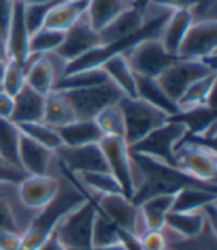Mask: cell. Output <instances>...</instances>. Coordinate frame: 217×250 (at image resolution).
Wrapping results in <instances>:
<instances>
[{
  "label": "cell",
  "mask_w": 217,
  "mask_h": 250,
  "mask_svg": "<svg viewBox=\"0 0 217 250\" xmlns=\"http://www.w3.org/2000/svg\"><path fill=\"white\" fill-rule=\"evenodd\" d=\"M51 2H57V0H51Z\"/></svg>",
  "instance_id": "55"
},
{
  "label": "cell",
  "mask_w": 217,
  "mask_h": 250,
  "mask_svg": "<svg viewBox=\"0 0 217 250\" xmlns=\"http://www.w3.org/2000/svg\"><path fill=\"white\" fill-rule=\"evenodd\" d=\"M61 186L57 197L32 219V222L21 234L20 250H39V247L55 232L58 224L67 213L88 198L85 188L78 182L76 176L63 170L57 163Z\"/></svg>",
  "instance_id": "1"
},
{
  "label": "cell",
  "mask_w": 217,
  "mask_h": 250,
  "mask_svg": "<svg viewBox=\"0 0 217 250\" xmlns=\"http://www.w3.org/2000/svg\"><path fill=\"white\" fill-rule=\"evenodd\" d=\"M101 69L107 75V79L123 94L125 97H137L136 75L131 70L127 58L122 54L110 57L101 64Z\"/></svg>",
  "instance_id": "26"
},
{
  "label": "cell",
  "mask_w": 217,
  "mask_h": 250,
  "mask_svg": "<svg viewBox=\"0 0 217 250\" xmlns=\"http://www.w3.org/2000/svg\"><path fill=\"white\" fill-rule=\"evenodd\" d=\"M119 109L123 118V140L128 146L136 145L149 133L168 121V115L144 100L123 96L119 100Z\"/></svg>",
  "instance_id": "3"
},
{
  "label": "cell",
  "mask_w": 217,
  "mask_h": 250,
  "mask_svg": "<svg viewBox=\"0 0 217 250\" xmlns=\"http://www.w3.org/2000/svg\"><path fill=\"white\" fill-rule=\"evenodd\" d=\"M0 61L8 62L9 57H8V42H6V35L0 30Z\"/></svg>",
  "instance_id": "50"
},
{
  "label": "cell",
  "mask_w": 217,
  "mask_h": 250,
  "mask_svg": "<svg viewBox=\"0 0 217 250\" xmlns=\"http://www.w3.org/2000/svg\"><path fill=\"white\" fill-rule=\"evenodd\" d=\"M137 85V97L144 100L146 103L158 107L168 116H173L178 112L177 104L167 96L164 89L159 86L158 81L153 78H141L136 76Z\"/></svg>",
  "instance_id": "29"
},
{
  "label": "cell",
  "mask_w": 217,
  "mask_h": 250,
  "mask_svg": "<svg viewBox=\"0 0 217 250\" xmlns=\"http://www.w3.org/2000/svg\"><path fill=\"white\" fill-rule=\"evenodd\" d=\"M57 131L63 146L69 147L99 145L104 137L94 119H75L73 122L58 128Z\"/></svg>",
  "instance_id": "23"
},
{
  "label": "cell",
  "mask_w": 217,
  "mask_h": 250,
  "mask_svg": "<svg viewBox=\"0 0 217 250\" xmlns=\"http://www.w3.org/2000/svg\"><path fill=\"white\" fill-rule=\"evenodd\" d=\"M217 201V186L195 185L184 186L174 194V201L171 211L186 213V211H199L205 206Z\"/></svg>",
  "instance_id": "22"
},
{
  "label": "cell",
  "mask_w": 217,
  "mask_h": 250,
  "mask_svg": "<svg viewBox=\"0 0 217 250\" xmlns=\"http://www.w3.org/2000/svg\"><path fill=\"white\" fill-rule=\"evenodd\" d=\"M58 2V0H57ZM57 2H51V0H43V2H38V3H30L24 6V20H25V25L30 36L33 33H36L38 30H40L45 24V20L48 17V12L51 11V8L54 6V3Z\"/></svg>",
  "instance_id": "40"
},
{
  "label": "cell",
  "mask_w": 217,
  "mask_h": 250,
  "mask_svg": "<svg viewBox=\"0 0 217 250\" xmlns=\"http://www.w3.org/2000/svg\"><path fill=\"white\" fill-rule=\"evenodd\" d=\"M176 166L198 182L216 185L217 155L213 147L183 139L176 150Z\"/></svg>",
  "instance_id": "6"
},
{
  "label": "cell",
  "mask_w": 217,
  "mask_h": 250,
  "mask_svg": "<svg viewBox=\"0 0 217 250\" xmlns=\"http://www.w3.org/2000/svg\"><path fill=\"white\" fill-rule=\"evenodd\" d=\"M59 186L61 177L57 174L27 176L15 188V194L22 207L39 211L57 197Z\"/></svg>",
  "instance_id": "14"
},
{
  "label": "cell",
  "mask_w": 217,
  "mask_h": 250,
  "mask_svg": "<svg viewBox=\"0 0 217 250\" xmlns=\"http://www.w3.org/2000/svg\"><path fill=\"white\" fill-rule=\"evenodd\" d=\"M170 250H207L199 244H194V240H180L178 244L170 247Z\"/></svg>",
  "instance_id": "49"
},
{
  "label": "cell",
  "mask_w": 217,
  "mask_h": 250,
  "mask_svg": "<svg viewBox=\"0 0 217 250\" xmlns=\"http://www.w3.org/2000/svg\"><path fill=\"white\" fill-rule=\"evenodd\" d=\"M107 81H109L107 75L101 67H92V69H85L66 76H61L59 79H57L54 85V91L64 92V91L83 89V88L101 85Z\"/></svg>",
  "instance_id": "32"
},
{
  "label": "cell",
  "mask_w": 217,
  "mask_h": 250,
  "mask_svg": "<svg viewBox=\"0 0 217 250\" xmlns=\"http://www.w3.org/2000/svg\"><path fill=\"white\" fill-rule=\"evenodd\" d=\"M100 147L104 155L107 171L120 186L123 197L133 200L136 188L130 146L122 137H103V140L100 142Z\"/></svg>",
  "instance_id": "9"
},
{
  "label": "cell",
  "mask_w": 217,
  "mask_h": 250,
  "mask_svg": "<svg viewBox=\"0 0 217 250\" xmlns=\"http://www.w3.org/2000/svg\"><path fill=\"white\" fill-rule=\"evenodd\" d=\"M61 94L69 102L76 119H94L103 109L118 104L123 97V94L110 81L97 86L64 91Z\"/></svg>",
  "instance_id": "7"
},
{
  "label": "cell",
  "mask_w": 217,
  "mask_h": 250,
  "mask_svg": "<svg viewBox=\"0 0 217 250\" xmlns=\"http://www.w3.org/2000/svg\"><path fill=\"white\" fill-rule=\"evenodd\" d=\"M128 6L127 0H89L85 17L92 28L100 31Z\"/></svg>",
  "instance_id": "28"
},
{
  "label": "cell",
  "mask_w": 217,
  "mask_h": 250,
  "mask_svg": "<svg viewBox=\"0 0 217 250\" xmlns=\"http://www.w3.org/2000/svg\"><path fill=\"white\" fill-rule=\"evenodd\" d=\"M174 195H158L138 206L141 222L146 229H164L165 217L171 211Z\"/></svg>",
  "instance_id": "30"
},
{
  "label": "cell",
  "mask_w": 217,
  "mask_h": 250,
  "mask_svg": "<svg viewBox=\"0 0 217 250\" xmlns=\"http://www.w3.org/2000/svg\"><path fill=\"white\" fill-rule=\"evenodd\" d=\"M18 128L21 131L22 136H25L27 139L33 140L51 150H57L58 147L63 146L61 143V139L58 136V131L49 125H46L45 122H30V124H22L18 125Z\"/></svg>",
  "instance_id": "35"
},
{
  "label": "cell",
  "mask_w": 217,
  "mask_h": 250,
  "mask_svg": "<svg viewBox=\"0 0 217 250\" xmlns=\"http://www.w3.org/2000/svg\"><path fill=\"white\" fill-rule=\"evenodd\" d=\"M3 229L22 234L17 214H15V210H14L9 198L0 195V231H3Z\"/></svg>",
  "instance_id": "42"
},
{
  "label": "cell",
  "mask_w": 217,
  "mask_h": 250,
  "mask_svg": "<svg viewBox=\"0 0 217 250\" xmlns=\"http://www.w3.org/2000/svg\"><path fill=\"white\" fill-rule=\"evenodd\" d=\"M89 0H58L48 12L43 27L67 31L86 14Z\"/></svg>",
  "instance_id": "21"
},
{
  "label": "cell",
  "mask_w": 217,
  "mask_h": 250,
  "mask_svg": "<svg viewBox=\"0 0 217 250\" xmlns=\"http://www.w3.org/2000/svg\"><path fill=\"white\" fill-rule=\"evenodd\" d=\"M76 119L69 102L61 92L52 91L45 96V107H43V121L49 127L58 130L64 125L73 122Z\"/></svg>",
  "instance_id": "31"
},
{
  "label": "cell",
  "mask_w": 217,
  "mask_h": 250,
  "mask_svg": "<svg viewBox=\"0 0 217 250\" xmlns=\"http://www.w3.org/2000/svg\"><path fill=\"white\" fill-rule=\"evenodd\" d=\"M63 39H64L63 31L42 27L40 30L36 31V33L30 36L28 52H30V55L32 54L33 55H46V54L55 52L59 48V45L63 43Z\"/></svg>",
  "instance_id": "36"
},
{
  "label": "cell",
  "mask_w": 217,
  "mask_h": 250,
  "mask_svg": "<svg viewBox=\"0 0 217 250\" xmlns=\"http://www.w3.org/2000/svg\"><path fill=\"white\" fill-rule=\"evenodd\" d=\"M216 88V73L207 75L198 81H195L188 89H186L181 97L177 100V109L186 110L199 106H211L213 107V97Z\"/></svg>",
  "instance_id": "27"
},
{
  "label": "cell",
  "mask_w": 217,
  "mask_h": 250,
  "mask_svg": "<svg viewBox=\"0 0 217 250\" xmlns=\"http://www.w3.org/2000/svg\"><path fill=\"white\" fill-rule=\"evenodd\" d=\"M136 76L157 79L165 72L177 57L168 54L159 39H147L123 54Z\"/></svg>",
  "instance_id": "8"
},
{
  "label": "cell",
  "mask_w": 217,
  "mask_h": 250,
  "mask_svg": "<svg viewBox=\"0 0 217 250\" xmlns=\"http://www.w3.org/2000/svg\"><path fill=\"white\" fill-rule=\"evenodd\" d=\"M91 197L96 201L97 210L106 216L116 228L130 231L136 235H140L144 231L138 206H136L127 197H123L122 194Z\"/></svg>",
  "instance_id": "12"
},
{
  "label": "cell",
  "mask_w": 217,
  "mask_h": 250,
  "mask_svg": "<svg viewBox=\"0 0 217 250\" xmlns=\"http://www.w3.org/2000/svg\"><path fill=\"white\" fill-rule=\"evenodd\" d=\"M88 250H127L125 247H123L120 243L118 244H113V246H103V247H91Z\"/></svg>",
  "instance_id": "51"
},
{
  "label": "cell",
  "mask_w": 217,
  "mask_h": 250,
  "mask_svg": "<svg viewBox=\"0 0 217 250\" xmlns=\"http://www.w3.org/2000/svg\"><path fill=\"white\" fill-rule=\"evenodd\" d=\"M75 176V174H73ZM78 182L89 195H115L122 194L120 186L109 171H92L76 176ZM123 195V194H122Z\"/></svg>",
  "instance_id": "33"
},
{
  "label": "cell",
  "mask_w": 217,
  "mask_h": 250,
  "mask_svg": "<svg viewBox=\"0 0 217 250\" xmlns=\"http://www.w3.org/2000/svg\"><path fill=\"white\" fill-rule=\"evenodd\" d=\"M18 163L20 168L27 176H46L54 174L57 166L55 152L27 139L21 134L18 145Z\"/></svg>",
  "instance_id": "17"
},
{
  "label": "cell",
  "mask_w": 217,
  "mask_h": 250,
  "mask_svg": "<svg viewBox=\"0 0 217 250\" xmlns=\"http://www.w3.org/2000/svg\"><path fill=\"white\" fill-rule=\"evenodd\" d=\"M97 211L96 201L88 194L83 203L61 219L55 234L67 250H88L92 247V231Z\"/></svg>",
  "instance_id": "4"
},
{
  "label": "cell",
  "mask_w": 217,
  "mask_h": 250,
  "mask_svg": "<svg viewBox=\"0 0 217 250\" xmlns=\"http://www.w3.org/2000/svg\"><path fill=\"white\" fill-rule=\"evenodd\" d=\"M211 54H217V21L192 22L178 48L177 58L201 61Z\"/></svg>",
  "instance_id": "15"
},
{
  "label": "cell",
  "mask_w": 217,
  "mask_h": 250,
  "mask_svg": "<svg viewBox=\"0 0 217 250\" xmlns=\"http://www.w3.org/2000/svg\"><path fill=\"white\" fill-rule=\"evenodd\" d=\"M21 232L15 231H0V250H20Z\"/></svg>",
  "instance_id": "45"
},
{
  "label": "cell",
  "mask_w": 217,
  "mask_h": 250,
  "mask_svg": "<svg viewBox=\"0 0 217 250\" xmlns=\"http://www.w3.org/2000/svg\"><path fill=\"white\" fill-rule=\"evenodd\" d=\"M192 25V17H191V11L188 9H176L171 11L164 28L161 31L159 41L162 43V46L165 48V51L174 57H177L178 48L188 33V30Z\"/></svg>",
  "instance_id": "24"
},
{
  "label": "cell",
  "mask_w": 217,
  "mask_h": 250,
  "mask_svg": "<svg viewBox=\"0 0 217 250\" xmlns=\"http://www.w3.org/2000/svg\"><path fill=\"white\" fill-rule=\"evenodd\" d=\"M119 243L118 228L109 221L106 216L97 211V217L94 222V231H92V247L113 246Z\"/></svg>",
  "instance_id": "39"
},
{
  "label": "cell",
  "mask_w": 217,
  "mask_h": 250,
  "mask_svg": "<svg viewBox=\"0 0 217 250\" xmlns=\"http://www.w3.org/2000/svg\"><path fill=\"white\" fill-rule=\"evenodd\" d=\"M11 188H12V186H2V188H0V195L9 198V195H8V191H6V189H11Z\"/></svg>",
  "instance_id": "53"
},
{
  "label": "cell",
  "mask_w": 217,
  "mask_h": 250,
  "mask_svg": "<svg viewBox=\"0 0 217 250\" xmlns=\"http://www.w3.org/2000/svg\"><path fill=\"white\" fill-rule=\"evenodd\" d=\"M21 131L11 119L0 118V158L5 163L20 167L18 145Z\"/></svg>",
  "instance_id": "34"
},
{
  "label": "cell",
  "mask_w": 217,
  "mask_h": 250,
  "mask_svg": "<svg viewBox=\"0 0 217 250\" xmlns=\"http://www.w3.org/2000/svg\"><path fill=\"white\" fill-rule=\"evenodd\" d=\"M99 130L104 137H122L123 139V118L119 104L109 106L103 109L96 118Z\"/></svg>",
  "instance_id": "37"
},
{
  "label": "cell",
  "mask_w": 217,
  "mask_h": 250,
  "mask_svg": "<svg viewBox=\"0 0 217 250\" xmlns=\"http://www.w3.org/2000/svg\"><path fill=\"white\" fill-rule=\"evenodd\" d=\"M55 156L58 166L75 176L92 171H107L100 143L79 147L61 146L55 150Z\"/></svg>",
  "instance_id": "13"
},
{
  "label": "cell",
  "mask_w": 217,
  "mask_h": 250,
  "mask_svg": "<svg viewBox=\"0 0 217 250\" xmlns=\"http://www.w3.org/2000/svg\"><path fill=\"white\" fill-rule=\"evenodd\" d=\"M25 177L27 174L20 167L8 164L0 158V188L2 186L17 188Z\"/></svg>",
  "instance_id": "43"
},
{
  "label": "cell",
  "mask_w": 217,
  "mask_h": 250,
  "mask_svg": "<svg viewBox=\"0 0 217 250\" xmlns=\"http://www.w3.org/2000/svg\"><path fill=\"white\" fill-rule=\"evenodd\" d=\"M24 3L14 0V9L12 17L9 21V27L6 31V42H8V57L9 60H14L17 62L24 64L28 58V42H30V33L25 25L24 20Z\"/></svg>",
  "instance_id": "19"
},
{
  "label": "cell",
  "mask_w": 217,
  "mask_h": 250,
  "mask_svg": "<svg viewBox=\"0 0 217 250\" xmlns=\"http://www.w3.org/2000/svg\"><path fill=\"white\" fill-rule=\"evenodd\" d=\"M25 85L42 96H48L54 91L57 79L64 75L67 62L55 52L46 55H28L24 62Z\"/></svg>",
  "instance_id": "10"
},
{
  "label": "cell",
  "mask_w": 217,
  "mask_h": 250,
  "mask_svg": "<svg viewBox=\"0 0 217 250\" xmlns=\"http://www.w3.org/2000/svg\"><path fill=\"white\" fill-rule=\"evenodd\" d=\"M146 24L144 12L136 6H128L125 11H122L115 20H112L104 28L99 31L101 45H112L119 41H123L134 33Z\"/></svg>",
  "instance_id": "18"
},
{
  "label": "cell",
  "mask_w": 217,
  "mask_h": 250,
  "mask_svg": "<svg viewBox=\"0 0 217 250\" xmlns=\"http://www.w3.org/2000/svg\"><path fill=\"white\" fill-rule=\"evenodd\" d=\"M141 250H168L170 238L165 229H146L138 235Z\"/></svg>",
  "instance_id": "41"
},
{
  "label": "cell",
  "mask_w": 217,
  "mask_h": 250,
  "mask_svg": "<svg viewBox=\"0 0 217 250\" xmlns=\"http://www.w3.org/2000/svg\"><path fill=\"white\" fill-rule=\"evenodd\" d=\"M211 73H216V72L207 67L202 61L177 58L165 72H162L157 78V81L167 96L174 103H177V100L181 97V94L195 81Z\"/></svg>",
  "instance_id": "11"
},
{
  "label": "cell",
  "mask_w": 217,
  "mask_h": 250,
  "mask_svg": "<svg viewBox=\"0 0 217 250\" xmlns=\"http://www.w3.org/2000/svg\"><path fill=\"white\" fill-rule=\"evenodd\" d=\"M165 229H170L178 240H197L199 238L205 228L207 222L202 211H186L177 213L170 211L165 217Z\"/></svg>",
  "instance_id": "25"
},
{
  "label": "cell",
  "mask_w": 217,
  "mask_h": 250,
  "mask_svg": "<svg viewBox=\"0 0 217 250\" xmlns=\"http://www.w3.org/2000/svg\"><path fill=\"white\" fill-rule=\"evenodd\" d=\"M184 136L186 130L183 125L168 118V121L162 124L161 127L149 133L136 145L130 146V152L147 156L150 160L159 161L167 166L177 167L176 150L184 139Z\"/></svg>",
  "instance_id": "5"
},
{
  "label": "cell",
  "mask_w": 217,
  "mask_h": 250,
  "mask_svg": "<svg viewBox=\"0 0 217 250\" xmlns=\"http://www.w3.org/2000/svg\"><path fill=\"white\" fill-rule=\"evenodd\" d=\"M45 96L36 92L30 86H24L14 97V113L11 121L15 125L42 122L43 121Z\"/></svg>",
  "instance_id": "20"
},
{
  "label": "cell",
  "mask_w": 217,
  "mask_h": 250,
  "mask_svg": "<svg viewBox=\"0 0 217 250\" xmlns=\"http://www.w3.org/2000/svg\"><path fill=\"white\" fill-rule=\"evenodd\" d=\"M14 0H0V30L6 35L9 21L12 17Z\"/></svg>",
  "instance_id": "46"
},
{
  "label": "cell",
  "mask_w": 217,
  "mask_h": 250,
  "mask_svg": "<svg viewBox=\"0 0 217 250\" xmlns=\"http://www.w3.org/2000/svg\"><path fill=\"white\" fill-rule=\"evenodd\" d=\"M100 45L99 31L91 27L86 17H82L73 27L64 31L63 43L59 45L55 54L66 62H72Z\"/></svg>",
  "instance_id": "16"
},
{
  "label": "cell",
  "mask_w": 217,
  "mask_h": 250,
  "mask_svg": "<svg viewBox=\"0 0 217 250\" xmlns=\"http://www.w3.org/2000/svg\"><path fill=\"white\" fill-rule=\"evenodd\" d=\"M201 2H202V0H150V3L158 5V6L170 9V11H176V9H188V11H191L192 8H195Z\"/></svg>",
  "instance_id": "44"
},
{
  "label": "cell",
  "mask_w": 217,
  "mask_h": 250,
  "mask_svg": "<svg viewBox=\"0 0 217 250\" xmlns=\"http://www.w3.org/2000/svg\"><path fill=\"white\" fill-rule=\"evenodd\" d=\"M131 158H133L134 188H136V192L131 201L136 206H140L146 200L158 195H174L184 186L207 185L192 179L191 176L183 173L177 167L150 160L147 156L131 153ZM207 186H216V185H207Z\"/></svg>",
  "instance_id": "2"
},
{
  "label": "cell",
  "mask_w": 217,
  "mask_h": 250,
  "mask_svg": "<svg viewBox=\"0 0 217 250\" xmlns=\"http://www.w3.org/2000/svg\"><path fill=\"white\" fill-rule=\"evenodd\" d=\"M5 66H6V62L0 61V81H2V76H3V72H5Z\"/></svg>",
  "instance_id": "54"
},
{
  "label": "cell",
  "mask_w": 217,
  "mask_h": 250,
  "mask_svg": "<svg viewBox=\"0 0 217 250\" xmlns=\"http://www.w3.org/2000/svg\"><path fill=\"white\" fill-rule=\"evenodd\" d=\"M14 113V97L0 89V118L11 119Z\"/></svg>",
  "instance_id": "47"
},
{
  "label": "cell",
  "mask_w": 217,
  "mask_h": 250,
  "mask_svg": "<svg viewBox=\"0 0 217 250\" xmlns=\"http://www.w3.org/2000/svg\"><path fill=\"white\" fill-rule=\"evenodd\" d=\"M150 3V0H133V6L138 8L140 11H144V8Z\"/></svg>",
  "instance_id": "52"
},
{
  "label": "cell",
  "mask_w": 217,
  "mask_h": 250,
  "mask_svg": "<svg viewBox=\"0 0 217 250\" xmlns=\"http://www.w3.org/2000/svg\"><path fill=\"white\" fill-rule=\"evenodd\" d=\"M39 250H67L64 246H63V243H61L59 240H58V237H57V234L54 232L40 247H39Z\"/></svg>",
  "instance_id": "48"
},
{
  "label": "cell",
  "mask_w": 217,
  "mask_h": 250,
  "mask_svg": "<svg viewBox=\"0 0 217 250\" xmlns=\"http://www.w3.org/2000/svg\"><path fill=\"white\" fill-rule=\"evenodd\" d=\"M25 86V69L21 62L9 60L5 66V72L0 81V89L9 96L15 97L17 94Z\"/></svg>",
  "instance_id": "38"
}]
</instances>
